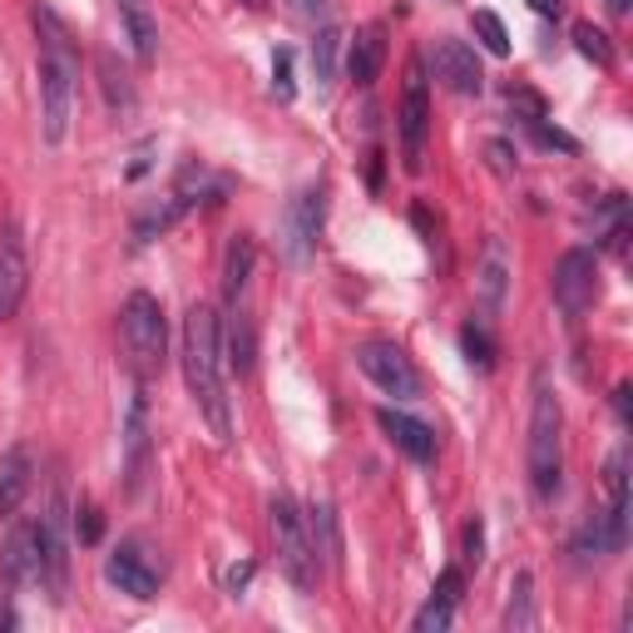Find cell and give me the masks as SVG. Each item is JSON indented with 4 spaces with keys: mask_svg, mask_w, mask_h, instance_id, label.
Masks as SVG:
<instances>
[{
    "mask_svg": "<svg viewBox=\"0 0 633 633\" xmlns=\"http://www.w3.org/2000/svg\"><path fill=\"white\" fill-rule=\"evenodd\" d=\"M529 11H535V15H559V0H529Z\"/></svg>",
    "mask_w": 633,
    "mask_h": 633,
    "instance_id": "cell-40",
    "label": "cell"
},
{
    "mask_svg": "<svg viewBox=\"0 0 633 633\" xmlns=\"http://www.w3.org/2000/svg\"><path fill=\"white\" fill-rule=\"evenodd\" d=\"M599 297V258L589 247H569L555 263V302L564 307V317H584Z\"/></svg>",
    "mask_w": 633,
    "mask_h": 633,
    "instance_id": "cell-11",
    "label": "cell"
},
{
    "mask_svg": "<svg viewBox=\"0 0 633 633\" xmlns=\"http://www.w3.org/2000/svg\"><path fill=\"white\" fill-rule=\"evenodd\" d=\"M337 45H342V35H337L332 25L312 40V75H317V85H332V75H337Z\"/></svg>",
    "mask_w": 633,
    "mask_h": 633,
    "instance_id": "cell-24",
    "label": "cell"
},
{
    "mask_svg": "<svg viewBox=\"0 0 633 633\" xmlns=\"http://www.w3.org/2000/svg\"><path fill=\"white\" fill-rule=\"evenodd\" d=\"M247 580H253V564H247V559H243V564H233V569H228V574H223V589H228V594H238Z\"/></svg>",
    "mask_w": 633,
    "mask_h": 633,
    "instance_id": "cell-37",
    "label": "cell"
},
{
    "mask_svg": "<svg viewBox=\"0 0 633 633\" xmlns=\"http://www.w3.org/2000/svg\"><path fill=\"white\" fill-rule=\"evenodd\" d=\"M574 45H580V54H584V60H594L599 70H609V65H613V45H609V35L594 31L589 21L574 25Z\"/></svg>",
    "mask_w": 633,
    "mask_h": 633,
    "instance_id": "cell-26",
    "label": "cell"
},
{
    "mask_svg": "<svg viewBox=\"0 0 633 633\" xmlns=\"http://www.w3.org/2000/svg\"><path fill=\"white\" fill-rule=\"evenodd\" d=\"M376 426H381V436H387L401 455H411L416 465L436 461V430H430L426 421L406 416V411H397V406H381L376 411Z\"/></svg>",
    "mask_w": 633,
    "mask_h": 633,
    "instance_id": "cell-13",
    "label": "cell"
},
{
    "mask_svg": "<svg viewBox=\"0 0 633 633\" xmlns=\"http://www.w3.org/2000/svg\"><path fill=\"white\" fill-rule=\"evenodd\" d=\"M228 366H233L238 376L253 372V332H247L243 317H233V327H228Z\"/></svg>",
    "mask_w": 633,
    "mask_h": 633,
    "instance_id": "cell-27",
    "label": "cell"
},
{
    "mask_svg": "<svg viewBox=\"0 0 633 633\" xmlns=\"http://www.w3.org/2000/svg\"><path fill=\"white\" fill-rule=\"evenodd\" d=\"M99 89H105L109 109L134 105V85H130V75H124V65L114 60V50H99Z\"/></svg>",
    "mask_w": 633,
    "mask_h": 633,
    "instance_id": "cell-22",
    "label": "cell"
},
{
    "mask_svg": "<svg viewBox=\"0 0 633 633\" xmlns=\"http://www.w3.org/2000/svg\"><path fill=\"white\" fill-rule=\"evenodd\" d=\"M243 5H253V11H258V5H268V0H243Z\"/></svg>",
    "mask_w": 633,
    "mask_h": 633,
    "instance_id": "cell-43",
    "label": "cell"
},
{
    "mask_svg": "<svg viewBox=\"0 0 633 633\" xmlns=\"http://www.w3.org/2000/svg\"><path fill=\"white\" fill-rule=\"evenodd\" d=\"M183 376L194 391L198 411L208 416L218 440H233V416H228L223 397V322L208 302H194L183 317Z\"/></svg>",
    "mask_w": 633,
    "mask_h": 633,
    "instance_id": "cell-2",
    "label": "cell"
},
{
    "mask_svg": "<svg viewBox=\"0 0 633 633\" xmlns=\"http://www.w3.org/2000/svg\"><path fill=\"white\" fill-rule=\"evenodd\" d=\"M613 411H619V421H629V387L613 391Z\"/></svg>",
    "mask_w": 633,
    "mask_h": 633,
    "instance_id": "cell-39",
    "label": "cell"
},
{
    "mask_svg": "<svg viewBox=\"0 0 633 633\" xmlns=\"http://www.w3.org/2000/svg\"><path fill=\"white\" fill-rule=\"evenodd\" d=\"M297 5H302L307 15H327V0H297Z\"/></svg>",
    "mask_w": 633,
    "mask_h": 633,
    "instance_id": "cell-41",
    "label": "cell"
},
{
    "mask_svg": "<svg viewBox=\"0 0 633 633\" xmlns=\"http://www.w3.org/2000/svg\"><path fill=\"white\" fill-rule=\"evenodd\" d=\"M510 109H520V119H525V124H535V119H549L545 114V99H539L535 89H525V85H510Z\"/></svg>",
    "mask_w": 633,
    "mask_h": 633,
    "instance_id": "cell-31",
    "label": "cell"
},
{
    "mask_svg": "<svg viewBox=\"0 0 633 633\" xmlns=\"http://www.w3.org/2000/svg\"><path fill=\"white\" fill-rule=\"evenodd\" d=\"M307 535H312V549H317V555H327V559L342 555V539H337V510L327 500L307 510Z\"/></svg>",
    "mask_w": 633,
    "mask_h": 633,
    "instance_id": "cell-23",
    "label": "cell"
},
{
    "mask_svg": "<svg viewBox=\"0 0 633 633\" xmlns=\"http://www.w3.org/2000/svg\"><path fill=\"white\" fill-rule=\"evenodd\" d=\"M31 15H35V31H40V130L45 144H65L70 119H75V95H80V54L65 21L50 5H35Z\"/></svg>",
    "mask_w": 633,
    "mask_h": 633,
    "instance_id": "cell-1",
    "label": "cell"
},
{
    "mask_svg": "<svg viewBox=\"0 0 633 633\" xmlns=\"http://www.w3.org/2000/svg\"><path fill=\"white\" fill-rule=\"evenodd\" d=\"M490 159L500 173H510V149H504V144H490Z\"/></svg>",
    "mask_w": 633,
    "mask_h": 633,
    "instance_id": "cell-38",
    "label": "cell"
},
{
    "mask_svg": "<svg viewBox=\"0 0 633 633\" xmlns=\"http://www.w3.org/2000/svg\"><path fill=\"white\" fill-rule=\"evenodd\" d=\"M356 366H362L387 397H397V401L421 397V372L397 342H362L356 346Z\"/></svg>",
    "mask_w": 633,
    "mask_h": 633,
    "instance_id": "cell-8",
    "label": "cell"
},
{
    "mask_svg": "<svg viewBox=\"0 0 633 633\" xmlns=\"http://www.w3.org/2000/svg\"><path fill=\"white\" fill-rule=\"evenodd\" d=\"M5 584H31L40 580V520H25L5 539Z\"/></svg>",
    "mask_w": 633,
    "mask_h": 633,
    "instance_id": "cell-16",
    "label": "cell"
},
{
    "mask_svg": "<svg viewBox=\"0 0 633 633\" xmlns=\"http://www.w3.org/2000/svg\"><path fill=\"white\" fill-rule=\"evenodd\" d=\"M31 475H35V461L25 446H11V451L0 455V515H15L31 495Z\"/></svg>",
    "mask_w": 633,
    "mask_h": 633,
    "instance_id": "cell-17",
    "label": "cell"
},
{
    "mask_svg": "<svg viewBox=\"0 0 633 633\" xmlns=\"http://www.w3.org/2000/svg\"><path fill=\"white\" fill-rule=\"evenodd\" d=\"M144 475H149V411H144V397H134L124 416V490L139 495Z\"/></svg>",
    "mask_w": 633,
    "mask_h": 633,
    "instance_id": "cell-15",
    "label": "cell"
},
{
    "mask_svg": "<svg viewBox=\"0 0 633 633\" xmlns=\"http://www.w3.org/2000/svg\"><path fill=\"white\" fill-rule=\"evenodd\" d=\"M461 346H465V356H471V366H480V372H490L495 366V342L485 337V327H465L461 332Z\"/></svg>",
    "mask_w": 633,
    "mask_h": 633,
    "instance_id": "cell-29",
    "label": "cell"
},
{
    "mask_svg": "<svg viewBox=\"0 0 633 633\" xmlns=\"http://www.w3.org/2000/svg\"><path fill=\"white\" fill-rule=\"evenodd\" d=\"M272 95L278 99L297 95V85H292V50H278V60H272Z\"/></svg>",
    "mask_w": 633,
    "mask_h": 633,
    "instance_id": "cell-32",
    "label": "cell"
},
{
    "mask_svg": "<svg viewBox=\"0 0 633 633\" xmlns=\"http://www.w3.org/2000/svg\"><path fill=\"white\" fill-rule=\"evenodd\" d=\"M401 154H406V169L421 173L426 169V139H430V89H426V70L411 65L406 89H401Z\"/></svg>",
    "mask_w": 633,
    "mask_h": 633,
    "instance_id": "cell-9",
    "label": "cell"
},
{
    "mask_svg": "<svg viewBox=\"0 0 633 633\" xmlns=\"http://www.w3.org/2000/svg\"><path fill=\"white\" fill-rule=\"evenodd\" d=\"M480 297H485V307H500L504 302V253H500V243H490V253H485V272H480Z\"/></svg>",
    "mask_w": 633,
    "mask_h": 633,
    "instance_id": "cell-25",
    "label": "cell"
},
{
    "mask_svg": "<svg viewBox=\"0 0 633 633\" xmlns=\"http://www.w3.org/2000/svg\"><path fill=\"white\" fill-rule=\"evenodd\" d=\"M604 5H609L613 15H629V0H604Z\"/></svg>",
    "mask_w": 633,
    "mask_h": 633,
    "instance_id": "cell-42",
    "label": "cell"
},
{
    "mask_svg": "<svg viewBox=\"0 0 633 633\" xmlns=\"http://www.w3.org/2000/svg\"><path fill=\"white\" fill-rule=\"evenodd\" d=\"M559 475H564V411L549 381H539L529 406V485L549 500L559 490Z\"/></svg>",
    "mask_w": 633,
    "mask_h": 633,
    "instance_id": "cell-4",
    "label": "cell"
},
{
    "mask_svg": "<svg viewBox=\"0 0 633 633\" xmlns=\"http://www.w3.org/2000/svg\"><path fill=\"white\" fill-rule=\"evenodd\" d=\"M119 15H124V35H130L134 54L144 65H154L159 60V25H154L149 0H119Z\"/></svg>",
    "mask_w": 633,
    "mask_h": 633,
    "instance_id": "cell-19",
    "label": "cell"
},
{
    "mask_svg": "<svg viewBox=\"0 0 633 633\" xmlns=\"http://www.w3.org/2000/svg\"><path fill=\"white\" fill-rule=\"evenodd\" d=\"M272 515V545H278V564L297 589H312L317 584V549H312V535H307V515H302L297 504L288 495L268 504Z\"/></svg>",
    "mask_w": 633,
    "mask_h": 633,
    "instance_id": "cell-6",
    "label": "cell"
},
{
    "mask_svg": "<svg viewBox=\"0 0 633 633\" xmlns=\"http://www.w3.org/2000/svg\"><path fill=\"white\" fill-rule=\"evenodd\" d=\"M451 623H455V604L436 599V594H430V604L416 613V633H446Z\"/></svg>",
    "mask_w": 633,
    "mask_h": 633,
    "instance_id": "cell-30",
    "label": "cell"
},
{
    "mask_svg": "<svg viewBox=\"0 0 633 633\" xmlns=\"http://www.w3.org/2000/svg\"><path fill=\"white\" fill-rule=\"evenodd\" d=\"M105 580L114 584L119 594H130V599H154L163 584V564L149 555L144 539H124V545L105 559Z\"/></svg>",
    "mask_w": 633,
    "mask_h": 633,
    "instance_id": "cell-10",
    "label": "cell"
},
{
    "mask_svg": "<svg viewBox=\"0 0 633 633\" xmlns=\"http://www.w3.org/2000/svg\"><path fill=\"white\" fill-rule=\"evenodd\" d=\"M529 134H535V139H539V144H545V149H564V154H580V144L569 139V134H564V130H549L545 119H535V124H529Z\"/></svg>",
    "mask_w": 633,
    "mask_h": 633,
    "instance_id": "cell-34",
    "label": "cell"
},
{
    "mask_svg": "<svg viewBox=\"0 0 633 633\" xmlns=\"http://www.w3.org/2000/svg\"><path fill=\"white\" fill-rule=\"evenodd\" d=\"M119 342L130 356L134 381H154L169 362V322H163V307L154 292H130L124 312H119Z\"/></svg>",
    "mask_w": 633,
    "mask_h": 633,
    "instance_id": "cell-3",
    "label": "cell"
},
{
    "mask_svg": "<svg viewBox=\"0 0 633 633\" xmlns=\"http://www.w3.org/2000/svg\"><path fill=\"white\" fill-rule=\"evenodd\" d=\"M504 629H510V633L535 629V580H529V574H515V580H510V604H504Z\"/></svg>",
    "mask_w": 633,
    "mask_h": 633,
    "instance_id": "cell-21",
    "label": "cell"
},
{
    "mask_svg": "<svg viewBox=\"0 0 633 633\" xmlns=\"http://www.w3.org/2000/svg\"><path fill=\"white\" fill-rule=\"evenodd\" d=\"M25 288H31V263H25V243L15 228L0 233V322L15 317V307L25 302Z\"/></svg>",
    "mask_w": 633,
    "mask_h": 633,
    "instance_id": "cell-14",
    "label": "cell"
},
{
    "mask_svg": "<svg viewBox=\"0 0 633 633\" xmlns=\"http://www.w3.org/2000/svg\"><path fill=\"white\" fill-rule=\"evenodd\" d=\"M430 65H436V80L451 95H480L485 89V70H480V60H475V50L465 40H436V54H430Z\"/></svg>",
    "mask_w": 633,
    "mask_h": 633,
    "instance_id": "cell-12",
    "label": "cell"
},
{
    "mask_svg": "<svg viewBox=\"0 0 633 633\" xmlns=\"http://www.w3.org/2000/svg\"><path fill=\"white\" fill-rule=\"evenodd\" d=\"M381 65H387V31H381V25H366L352 40L346 70H352L356 85H376V80H381Z\"/></svg>",
    "mask_w": 633,
    "mask_h": 633,
    "instance_id": "cell-18",
    "label": "cell"
},
{
    "mask_svg": "<svg viewBox=\"0 0 633 633\" xmlns=\"http://www.w3.org/2000/svg\"><path fill=\"white\" fill-rule=\"evenodd\" d=\"M461 594H465V574H461V569H446V574L436 580V599L461 604Z\"/></svg>",
    "mask_w": 633,
    "mask_h": 633,
    "instance_id": "cell-35",
    "label": "cell"
},
{
    "mask_svg": "<svg viewBox=\"0 0 633 633\" xmlns=\"http://www.w3.org/2000/svg\"><path fill=\"white\" fill-rule=\"evenodd\" d=\"M475 35L490 54H510V35H504V21L495 11H475Z\"/></svg>",
    "mask_w": 633,
    "mask_h": 633,
    "instance_id": "cell-28",
    "label": "cell"
},
{
    "mask_svg": "<svg viewBox=\"0 0 633 633\" xmlns=\"http://www.w3.org/2000/svg\"><path fill=\"white\" fill-rule=\"evenodd\" d=\"M485 559V529H480V520H471L465 525V564H480Z\"/></svg>",
    "mask_w": 633,
    "mask_h": 633,
    "instance_id": "cell-36",
    "label": "cell"
},
{
    "mask_svg": "<svg viewBox=\"0 0 633 633\" xmlns=\"http://www.w3.org/2000/svg\"><path fill=\"white\" fill-rule=\"evenodd\" d=\"M40 584L54 599H65V589H70V504H65V490H54L50 504H45V515H40Z\"/></svg>",
    "mask_w": 633,
    "mask_h": 633,
    "instance_id": "cell-7",
    "label": "cell"
},
{
    "mask_svg": "<svg viewBox=\"0 0 633 633\" xmlns=\"http://www.w3.org/2000/svg\"><path fill=\"white\" fill-rule=\"evenodd\" d=\"M75 535H80V545H95V539L105 535V520H99L95 504H80L75 510Z\"/></svg>",
    "mask_w": 633,
    "mask_h": 633,
    "instance_id": "cell-33",
    "label": "cell"
},
{
    "mask_svg": "<svg viewBox=\"0 0 633 633\" xmlns=\"http://www.w3.org/2000/svg\"><path fill=\"white\" fill-rule=\"evenodd\" d=\"M322 223H327V183H307V188H297V194L288 198V208H282V258L292 263V268H307L312 258H317V243H322Z\"/></svg>",
    "mask_w": 633,
    "mask_h": 633,
    "instance_id": "cell-5",
    "label": "cell"
},
{
    "mask_svg": "<svg viewBox=\"0 0 633 633\" xmlns=\"http://www.w3.org/2000/svg\"><path fill=\"white\" fill-rule=\"evenodd\" d=\"M253 263H258V247H253V238L238 233L233 243H228L223 253V297L238 307V297L247 292V278H253Z\"/></svg>",
    "mask_w": 633,
    "mask_h": 633,
    "instance_id": "cell-20",
    "label": "cell"
}]
</instances>
